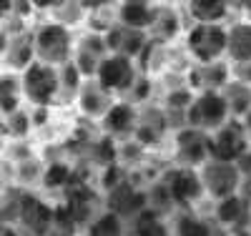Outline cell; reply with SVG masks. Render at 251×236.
I'll return each mask as SVG.
<instances>
[{
	"mask_svg": "<svg viewBox=\"0 0 251 236\" xmlns=\"http://www.w3.org/2000/svg\"><path fill=\"white\" fill-rule=\"evenodd\" d=\"M43 171H46V166L40 163L38 158H25V161H18L15 163V179L23 184V186H33V184H38V181H43Z\"/></svg>",
	"mask_w": 251,
	"mask_h": 236,
	"instance_id": "31",
	"label": "cell"
},
{
	"mask_svg": "<svg viewBox=\"0 0 251 236\" xmlns=\"http://www.w3.org/2000/svg\"><path fill=\"white\" fill-rule=\"evenodd\" d=\"M176 158L183 168H201L211 158V143L208 133L196 131V128H181L176 131Z\"/></svg>",
	"mask_w": 251,
	"mask_h": 236,
	"instance_id": "10",
	"label": "cell"
},
{
	"mask_svg": "<svg viewBox=\"0 0 251 236\" xmlns=\"http://www.w3.org/2000/svg\"><path fill=\"white\" fill-rule=\"evenodd\" d=\"M186 48L196 60V66L226 60V26L194 23L186 33Z\"/></svg>",
	"mask_w": 251,
	"mask_h": 236,
	"instance_id": "4",
	"label": "cell"
},
{
	"mask_svg": "<svg viewBox=\"0 0 251 236\" xmlns=\"http://www.w3.org/2000/svg\"><path fill=\"white\" fill-rule=\"evenodd\" d=\"M231 80V66L226 60L206 63V66H194L186 73V85H191L196 93L203 91H224V85Z\"/></svg>",
	"mask_w": 251,
	"mask_h": 236,
	"instance_id": "13",
	"label": "cell"
},
{
	"mask_svg": "<svg viewBox=\"0 0 251 236\" xmlns=\"http://www.w3.org/2000/svg\"><path fill=\"white\" fill-rule=\"evenodd\" d=\"M199 176H201V184H203V196L214 199V201H224L228 196L241 194L244 179L239 174L236 163H226V161L208 158L199 168Z\"/></svg>",
	"mask_w": 251,
	"mask_h": 236,
	"instance_id": "5",
	"label": "cell"
},
{
	"mask_svg": "<svg viewBox=\"0 0 251 236\" xmlns=\"http://www.w3.org/2000/svg\"><path fill=\"white\" fill-rule=\"evenodd\" d=\"M46 236H73V234H71V231H66V229H58V226H53V229H50Z\"/></svg>",
	"mask_w": 251,
	"mask_h": 236,
	"instance_id": "40",
	"label": "cell"
},
{
	"mask_svg": "<svg viewBox=\"0 0 251 236\" xmlns=\"http://www.w3.org/2000/svg\"><path fill=\"white\" fill-rule=\"evenodd\" d=\"M136 78H138L136 60L123 58V55H113V53H108L100 60L98 73H96V80L108 93H128L133 88Z\"/></svg>",
	"mask_w": 251,
	"mask_h": 236,
	"instance_id": "6",
	"label": "cell"
},
{
	"mask_svg": "<svg viewBox=\"0 0 251 236\" xmlns=\"http://www.w3.org/2000/svg\"><path fill=\"white\" fill-rule=\"evenodd\" d=\"M58 83H60V93L66 91L68 96L75 98V93L80 91V85H83V78H80V73L75 71L73 63H66V66L58 68Z\"/></svg>",
	"mask_w": 251,
	"mask_h": 236,
	"instance_id": "33",
	"label": "cell"
},
{
	"mask_svg": "<svg viewBox=\"0 0 251 236\" xmlns=\"http://www.w3.org/2000/svg\"><path fill=\"white\" fill-rule=\"evenodd\" d=\"M53 216L55 209H50L46 201H40L35 196H23L18 201V216L15 221L23 226L20 231L30 236H46L53 229Z\"/></svg>",
	"mask_w": 251,
	"mask_h": 236,
	"instance_id": "11",
	"label": "cell"
},
{
	"mask_svg": "<svg viewBox=\"0 0 251 236\" xmlns=\"http://www.w3.org/2000/svg\"><path fill=\"white\" fill-rule=\"evenodd\" d=\"M231 78L251 88V60L249 63H241V66H231Z\"/></svg>",
	"mask_w": 251,
	"mask_h": 236,
	"instance_id": "35",
	"label": "cell"
},
{
	"mask_svg": "<svg viewBox=\"0 0 251 236\" xmlns=\"http://www.w3.org/2000/svg\"><path fill=\"white\" fill-rule=\"evenodd\" d=\"M251 60V20H234L226 26V63L241 66Z\"/></svg>",
	"mask_w": 251,
	"mask_h": 236,
	"instance_id": "16",
	"label": "cell"
},
{
	"mask_svg": "<svg viewBox=\"0 0 251 236\" xmlns=\"http://www.w3.org/2000/svg\"><path fill=\"white\" fill-rule=\"evenodd\" d=\"M5 48H8V30H0V63H3Z\"/></svg>",
	"mask_w": 251,
	"mask_h": 236,
	"instance_id": "39",
	"label": "cell"
},
{
	"mask_svg": "<svg viewBox=\"0 0 251 236\" xmlns=\"http://www.w3.org/2000/svg\"><path fill=\"white\" fill-rule=\"evenodd\" d=\"M236 168H239V174L244 181H251V146L246 148V154L236 161Z\"/></svg>",
	"mask_w": 251,
	"mask_h": 236,
	"instance_id": "36",
	"label": "cell"
},
{
	"mask_svg": "<svg viewBox=\"0 0 251 236\" xmlns=\"http://www.w3.org/2000/svg\"><path fill=\"white\" fill-rule=\"evenodd\" d=\"M23 108V88H20V76L3 73L0 76V116H10Z\"/></svg>",
	"mask_w": 251,
	"mask_h": 236,
	"instance_id": "23",
	"label": "cell"
},
{
	"mask_svg": "<svg viewBox=\"0 0 251 236\" xmlns=\"http://www.w3.org/2000/svg\"><path fill=\"white\" fill-rule=\"evenodd\" d=\"M43 184L46 188H68L73 184V168L63 161H53L43 171Z\"/></svg>",
	"mask_w": 251,
	"mask_h": 236,
	"instance_id": "30",
	"label": "cell"
},
{
	"mask_svg": "<svg viewBox=\"0 0 251 236\" xmlns=\"http://www.w3.org/2000/svg\"><path fill=\"white\" fill-rule=\"evenodd\" d=\"M0 236H23V234H20V229H15L10 224H3L0 226Z\"/></svg>",
	"mask_w": 251,
	"mask_h": 236,
	"instance_id": "38",
	"label": "cell"
},
{
	"mask_svg": "<svg viewBox=\"0 0 251 236\" xmlns=\"http://www.w3.org/2000/svg\"><path fill=\"white\" fill-rule=\"evenodd\" d=\"M226 105H228V116H231V121H241L249 111H251V88L239 80H228L224 85V91H221Z\"/></svg>",
	"mask_w": 251,
	"mask_h": 236,
	"instance_id": "22",
	"label": "cell"
},
{
	"mask_svg": "<svg viewBox=\"0 0 251 236\" xmlns=\"http://www.w3.org/2000/svg\"><path fill=\"white\" fill-rule=\"evenodd\" d=\"M239 123H241V128H244V136H246V141L251 143V111H249V113H246Z\"/></svg>",
	"mask_w": 251,
	"mask_h": 236,
	"instance_id": "37",
	"label": "cell"
},
{
	"mask_svg": "<svg viewBox=\"0 0 251 236\" xmlns=\"http://www.w3.org/2000/svg\"><path fill=\"white\" fill-rule=\"evenodd\" d=\"M20 88H23V101L33 103V108H48L60 96L58 68L43 66L35 60L30 68L20 73Z\"/></svg>",
	"mask_w": 251,
	"mask_h": 236,
	"instance_id": "3",
	"label": "cell"
},
{
	"mask_svg": "<svg viewBox=\"0 0 251 236\" xmlns=\"http://www.w3.org/2000/svg\"><path fill=\"white\" fill-rule=\"evenodd\" d=\"M153 15H156V5L143 3V0H126L116 10V23L123 28L149 33V28L153 23Z\"/></svg>",
	"mask_w": 251,
	"mask_h": 236,
	"instance_id": "18",
	"label": "cell"
},
{
	"mask_svg": "<svg viewBox=\"0 0 251 236\" xmlns=\"http://www.w3.org/2000/svg\"><path fill=\"white\" fill-rule=\"evenodd\" d=\"M249 209H251V199L244 194L236 196H228L224 201H216L214 206V221L224 229H239L246 216H249Z\"/></svg>",
	"mask_w": 251,
	"mask_h": 236,
	"instance_id": "19",
	"label": "cell"
},
{
	"mask_svg": "<svg viewBox=\"0 0 251 236\" xmlns=\"http://www.w3.org/2000/svg\"><path fill=\"white\" fill-rule=\"evenodd\" d=\"M103 35H106L108 53L131 58V60H138V55L143 53V48L149 46V33L133 30V28H123V26H118V23H116L111 30H106Z\"/></svg>",
	"mask_w": 251,
	"mask_h": 236,
	"instance_id": "12",
	"label": "cell"
},
{
	"mask_svg": "<svg viewBox=\"0 0 251 236\" xmlns=\"http://www.w3.org/2000/svg\"><path fill=\"white\" fill-rule=\"evenodd\" d=\"M75 103H78V111L83 116L100 121L103 116L111 111V105L116 101H113V93H108L96 78H91V80H83L80 91L75 93Z\"/></svg>",
	"mask_w": 251,
	"mask_h": 236,
	"instance_id": "15",
	"label": "cell"
},
{
	"mask_svg": "<svg viewBox=\"0 0 251 236\" xmlns=\"http://www.w3.org/2000/svg\"><path fill=\"white\" fill-rule=\"evenodd\" d=\"M3 121H5V136L13 138V141L28 138V133L33 131V126H35V123H33V113L25 111V108H20V111L5 116Z\"/></svg>",
	"mask_w": 251,
	"mask_h": 236,
	"instance_id": "29",
	"label": "cell"
},
{
	"mask_svg": "<svg viewBox=\"0 0 251 236\" xmlns=\"http://www.w3.org/2000/svg\"><path fill=\"white\" fill-rule=\"evenodd\" d=\"M5 138H8V136H5V121H3V116H0V146H3Z\"/></svg>",
	"mask_w": 251,
	"mask_h": 236,
	"instance_id": "41",
	"label": "cell"
},
{
	"mask_svg": "<svg viewBox=\"0 0 251 236\" xmlns=\"http://www.w3.org/2000/svg\"><path fill=\"white\" fill-rule=\"evenodd\" d=\"M188 15H191L194 23L201 26H226L228 15H231V5L224 3V0H191Z\"/></svg>",
	"mask_w": 251,
	"mask_h": 236,
	"instance_id": "20",
	"label": "cell"
},
{
	"mask_svg": "<svg viewBox=\"0 0 251 236\" xmlns=\"http://www.w3.org/2000/svg\"><path fill=\"white\" fill-rule=\"evenodd\" d=\"M35 63V43H33V33L28 30H18V33H8V48L3 55V66L10 73H23L25 68H30Z\"/></svg>",
	"mask_w": 251,
	"mask_h": 236,
	"instance_id": "14",
	"label": "cell"
},
{
	"mask_svg": "<svg viewBox=\"0 0 251 236\" xmlns=\"http://www.w3.org/2000/svg\"><path fill=\"white\" fill-rule=\"evenodd\" d=\"M75 48L83 51V53H88V55H93V58H98V60H103V58L108 55L106 35H103V33H96V30H88L80 40H75Z\"/></svg>",
	"mask_w": 251,
	"mask_h": 236,
	"instance_id": "32",
	"label": "cell"
},
{
	"mask_svg": "<svg viewBox=\"0 0 251 236\" xmlns=\"http://www.w3.org/2000/svg\"><path fill=\"white\" fill-rule=\"evenodd\" d=\"M181 33V18L176 13V8H156L153 23L149 28V38L156 43H169Z\"/></svg>",
	"mask_w": 251,
	"mask_h": 236,
	"instance_id": "21",
	"label": "cell"
},
{
	"mask_svg": "<svg viewBox=\"0 0 251 236\" xmlns=\"http://www.w3.org/2000/svg\"><path fill=\"white\" fill-rule=\"evenodd\" d=\"M126 236H133V234H126Z\"/></svg>",
	"mask_w": 251,
	"mask_h": 236,
	"instance_id": "42",
	"label": "cell"
},
{
	"mask_svg": "<svg viewBox=\"0 0 251 236\" xmlns=\"http://www.w3.org/2000/svg\"><path fill=\"white\" fill-rule=\"evenodd\" d=\"M33 43H35V60L50 68H60L66 63H71L73 51H75L73 33L53 23V20L38 26V30L33 33Z\"/></svg>",
	"mask_w": 251,
	"mask_h": 236,
	"instance_id": "1",
	"label": "cell"
},
{
	"mask_svg": "<svg viewBox=\"0 0 251 236\" xmlns=\"http://www.w3.org/2000/svg\"><path fill=\"white\" fill-rule=\"evenodd\" d=\"M136 121H138V108L128 101H116L111 105V111L100 118L103 128H106V136H111V138L133 136Z\"/></svg>",
	"mask_w": 251,
	"mask_h": 236,
	"instance_id": "17",
	"label": "cell"
},
{
	"mask_svg": "<svg viewBox=\"0 0 251 236\" xmlns=\"http://www.w3.org/2000/svg\"><path fill=\"white\" fill-rule=\"evenodd\" d=\"M166 191H169L171 204L178 206H194L199 199H203V184L199 176V168H174L163 181Z\"/></svg>",
	"mask_w": 251,
	"mask_h": 236,
	"instance_id": "9",
	"label": "cell"
},
{
	"mask_svg": "<svg viewBox=\"0 0 251 236\" xmlns=\"http://www.w3.org/2000/svg\"><path fill=\"white\" fill-rule=\"evenodd\" d=\"M151 85H153L151 78H146V76L138 73V78H136V83H133V88L128 91V93H131V101H128V103H133V105H136V103H146V101H149V96H151V91H153Z\"/></svg>",
	"mask_w": 251,
	"mask_h": 236,
	"instance_id": "34",
	"label": "cell"
},
{
	"mask_svg": "<svg viewBox=\"0 0 251 236\" xmlns=\"http://www.w3.org/2000/svg\"><path fill=\"white\" fill-rule=\"evenodd\" d=\"M86 236H126L123 219H118L111 211H103V213H98V216H93L88 221Z\"/></svg>",
	"mask_w": 251,
	"mask_h": 236,
	"instance_id": "25",
	"label": "cell"
},
{
	"mask_svg": "<svg viewBox=\"0 0 251 236\" xmlns=\"http://www.w3.org/2000/svg\"><path fill=\"white\" fill-rule=\"evenodd\" d=\"M228 121H231V116H228V105H226L221 91L196 93L191 105H188V113H186V126L196 128V131H203L208 136L219 131L221 126H226Z\"/></svg>",
	"mask_w": 251,
	"mask_h": 236,
	"instance_id": "2",
	"label": "cell"
},
{
	"mask_svg": "<svg viewBox=\"0 0 251 236\" xmlns=\"http://www.w3.org/2000/svg\"><path fill=\"white\" fill-rule=\"evenodd\" d=\"M174 234L176 236H214V226L206 219L196 216V213L183 211L174 224Z\"/></svg>",
	"mask_w": 251,
	"mask_h": 236,
	"instance_id": "27",
	"label": "cell"
},
{
	"mask_svg": "<svg viewBox=\"0 0 251 236\" xmlns=\"http://www.w3.org/2000/svg\"><path fill=\"white\" fill-rule=\"evenodd\" d=\"M133 236H171V229L158 211L146 209L133 219Z\"/></svg>",
	"mask_w": 251,
	"mask_h": 236,
	"instance_id": "24",
	"label": "cell"
},
{
	"mask_svg": "<svg viewBox=\"0 0 251 236\" xmlns=\"http://www.w3.org/2000/svg\"><path fill=\"white\" fill-rule=\"evenodd\" d=\"M106 206L111 213H116L118 219H136L141 211L149 209V194L146 188L136 186L133 181L123 179L118 186L106 191Z\"/></svg>",
	"mask_w": 251,
	"mask_h": 236,
	"instance_id": "7",
	"label": "cell"
},
{
	"mask_svg": "<svg viewBox=\"0 0 251 236\" xmlns=\"http://www.w3.org/2000/svg\"><path fill=\"white\" fill-rule=\"evenodd\" d=\"M50 13H53V23L68 28V30L73 26H80V23L88 20V13H86V8H83L80 3H53Z\"/></svg>",
	"mask_w": 251,
	"mask_h": 236,
	"instance_id": "26",
	"label": "cell"
},
{
	"mask_svg": "<svg viewBox=\"0 0 251 236\" xmlns=\"http://www.w3.org/2000/svg\"><path fill=\"white\" fill-rule=\"evenodd\" d=\"M208 143H211V158L226 161V163H236L251 146L244 136V128L239 121H228L219 131H214L208 136Z\"/></svg>",
	"mask_w": 251,
	"mask_h": 236,
	"instance_id": "8",
	"label": "cell"
},
{
	"mask_svg": "<svg viewBox=\"0 0 251 236\" xmlns=\"http://www.w3.org/2000/svg\"><path fill=\"white\" fill-rule=\"evenodd\" d=\"M88 156L93 163H98L100 168H108V166H116L118 163V146L111 136H103L98 141L91 143L88 148Z\"/></svg>",
	"mask_w": 251,
	"mask_h": 236,
	"instance_id": "28",
	"label": "cell"
}]
</instances>
